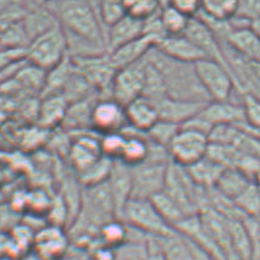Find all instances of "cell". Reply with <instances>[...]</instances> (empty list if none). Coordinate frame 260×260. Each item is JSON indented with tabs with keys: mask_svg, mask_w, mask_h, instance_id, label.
<instances>
[{
	"mask_svg": "<svg viewBox=\"0 0 260 260\" xmlns=\"http://www.w3.org/2000/svg\"><path fill=\"white\" fill-rule=\"evenodd\" d=\"M72 60L77 70L89 81L96 92L109 93V95L111 96V87L117 70L111 63L109 53L101 55L72 57Z\"/></svg>",
	"mask_w": 260,
	"mask_h": 260,
	"instance_id": "8",
	"label": "cell"
},
{
	"mask_svg": "<svg viewBox=\"0 0 260 260\" xmlns=\"http://www.w3.org/2000/svg\"><path fill=\"white\" fill-rule=\"evenodd\" d=\"M127 125L125 107L114 98H99L92 111V128L104 135L121 131Z\"/></svg>",
	"mask_w": 260,
	"mask_h": 260,
	"instance_id": "9",
	"label": "cell"
},
{
	"mask_svg": "<svg viewBox=\"0 0 260 260\" xmlns=\"http://www.w3.org/2000/svg\"><path fill=\"white\" fill-rule=\"evenodd\" d=\"M114 160L108 158V156H102L98 161L90 165L88 169L77 174L78 182L82 183L84 187L94 186L105 182L108 180L109 174H110L111 166H113Z\"/></svg>",
	"mask_w": 260,
	"mask_h": 260,
	"instance_id": "31",
	"label": "cell"
},
{
	"mask_svg": "<svg viewBox=\"0 0 260 260\" xmlns=\"http://www.w3.org/2000/svg\"><path fill=\"white\" fill-rule=\"evenodd\" d=\"M69 248L70 241L61 226H44L35 236L33 252L47 260H61Z\"/></svg>",
	"mask_w": 260,
	"mask_h": 260,
	"instance_id": "11",
	"label": "cell"
},
{
	"mask_svg": "<svg viewBox=\"0 0 260 260\" xmlns=\"http://www.w3.org/2000/svg\"><path fill=\"white\" fill-rule=\"evenodd\" d=\"M68 55V38L60 25L33 39L26 49V59L44 71L53 69Z\"/></svg>",
	"mask_w": 260,
	"mask_h": 260,
	"instance_id": "2",
	"label": "cell"
},
{
	"mask_svg": "<svg viewBox=\"0 0 260 260\" xmlns=\"http://www.w3.org/2000/svg\"><path fill=\"white\" fill-rule=\"evenodd\" d=\"M143 20L125 15L122 19L116 21L114 25L109 26L107 28V35H105L109 53L121 47V45L143 36Z\"/></svg>",
	"mask_w": 260,
	"mask_h": 260,
	"instance_id": "17",
	"label": "cell"
},
{
	"mask_svg": "<svg viewBox=\"0 0 260 260\" xmlns=\"http://www.w3.org/2000/svg\"><path fill=\"white\" fill-rule=\"evenodd\" d=\"M211 127L217 125H243L246 122L242 104L230 101H210L198 114Z\"/></svg>",
	"mask_w": 260,
	"mask_h": 260,
	"instance_id": "15",
	"label": "cell"
},
{
	"mask_svg": "<svg viewBox=\"0 0 260 260\" xmlns=\"http://www.w3.org/2000/svg\"><path fill=\"white\" fill-rule=\"evenodd\" d=\"M70 103L61 93L43 95L38 108V123L42 128H54L62 125Z\"/></svg>",
	"mask_w": 260,
	"mask_h": 260,
	"instance_id": "21",
	"label": "cell"
},
{
	"mask_svg": "<svg viewBox=\"0 0 260 260\" xmlns=\"http://www.w3.org/2000/svg\"><path fill=\"white\" fill-rule=\"evenodd\" d=\"M44 7L65 32L107 47L105 28L98 11L88 0H48Z\"/></svg>",
	"mask_w": 260,
	"mask_h": 260,
	"instance_id": "1",
	"label": "cell"
},
{
	"mask_svg": "<svg viewBox=\"0 0 260 260\" xmlns=\"http://www.w3.org/2000/svg\"><path fill=\"white\" fill-rule=\"evenodd\" d=\"M152 102L155 104L160 120L170 121L178 125H182L186 121L201 113L202 109L208 103L184 101V99H177L168 94Z\"/></svg>",
	"mask_w": 260,
	"mask_h": 260,
	"instance_id": "14",
	"label": "cell"
},
{
	"mask_svg": "<svg viewBox=\"0 0 260 260\" xmlns=\"http://www.w3.org/2000/svg\"><path fill=\"white\" fill-rule=\"evenodd\" d=\"M98 14L105 28V35L109 26L114 25L116 21L127 15L123 0H99Z\"/></svg>",
	"mask_w": 260,
	"mask_h": 260,
	"instance_id": "34",
	"label": "cell"
},
{
	"mask_svg": "<svg viewBox=\"0 0 260 260\" xmlns=\"http://www.w3.org/2000/svg\"><path fill=\"white\" fill-rule=\"evenodd\" d=\"M22 260H47V259H44L43 256H41L39 254L33 252L32 254H27V255Z\"/></svg>",
	"mask_w": 260,
	"mask_h": 260,
	"instance_id": "42",
	"label": "cell"
},
{
	"mask_svg": "<svg viewBox=\"0 0 260 260\" xmlns=\"http://www.w3.org/2000/svg\"><path fill=\"white\" fill-rule=\"evenodd\" d=\"M150 201L153 202L155 208L161 214V216L168 221L172 228H176V226L182 221L183 219H186L187 215L186 213L182 210V208L178 205L176 202L172 199L165 190H161L158 194H155L154 197L150 198Z\"/></svg>",
	"mask_w": 260,
	"mask_h": 260,
	"instance_id": "27",
	"label": "cell"
},
{
	"mask_svg": "<svg viewBox=\"0 0 260 260\" xmlns=\"http://www.w3.org/2000/svg\"><path fill=\"white\" fill-rule=\"evenodd\" d=\"M107 182L114 199L116 217L121 219L123 208L132 198V166L122 160H114Z\"/></svg>",
	"mask_w": 260,
	"mask_h": 260,
	"instance_id": "13",
	"label": "cell"
},
{
	"mask_svg": "<svg viewBox=\"0 0 260 260\" xmlns=\"http://www.w3.org/2000/svg\"><path fill=\"white\" fill-rule=\"evenodd\" d=\"M123 5L127 15L144 21L161 9V0H123Z\"/></svg>",
	"mask_w": 260,
	"mask_h": 260,
	"instance_id": "35",
	"label": "cell"
},
{
	"mask_svg": "<svg viewBox=\"0 0 260 260\" xmlns=\"http://www.w3.org/2000/svg\"><path fill=\"white\" fill-rule=\"evenodd\" d=\"M78 135L70 143L69 148V158L71 165L76 170L77 174L88 169L102 158L101 138H95L94 136L84 134V131H77Z\"/></svg>",
	"mask_w": 260,
	"mask_h": 260,
	"instance_id": "12",
	"label": "cell"
},
{
	"mask_svg": "<svg viewBox=\"0 0 260 260\" xmlns=\"http://www.w3.org/2000/svg\"><path fill=\"white\" fill-rule=\"evenodd\" d=\"M181 125L175 122H170L166 120H158L154 123L153 127H150L147 131L148 138L154 143L160 144V146L168 148L174 140L175 136L180 131Z\"/></svg>",
	"mask_w": 260,
	"mask_h": 260,
	"instance_id": "33",
	"label": "cell"
},
{
	"mask_svg": "<svg viewBox=\"0 0 260 260\" xmlns=\"http://www.w3.org/2000/svg\"><path fill=\"white\" fill-rule=\"evenodd\" d=\"M209 136L194 128L181 126L169 146L171 161L184 168L194 164L207 155L209 147Z\"/></svg>",
	"mask_w": 260,
	"mask_h": 260,
	"instance_id": "5",
	"label": "cell"
},
{
	"mask_svg": "<svg viewBox=\"0 0 260 260\" xmlns=\"http://www.w3.org/2000/svg\"><path fill=\"white\" fill-rule=\"evenodd\" d=\"M214 260H217V259H214Z\"/></svg>",
	"mask_w": 260,
	"mask_h": 260,
	"instance_id": "47",
	"label": "cell"
},
{
	"mask_svg": "<svg viewBox=\"0 0 260 260\" xmlns=\"http://www.w3.org/2000/svg\"><path fill=\"white\" fill-rule=\"evenodd\" d=\"M155 48L164 55L182 62L194 63L207 57L186 35L166 36Z\"/></svg>",
	"mask_w": 260,
	"mask_h": 260,
	"instance_id": "16",
	"label": "cell"
},
{
	"mask_svg": "<svg viewBox=\"0 0 260 260\" xmlns=\"http://www.w3.org/2000/svg\"><path fill=\"white\" fill-rule=\"evenodd\" d=\"M170 161L147 159L132 166V198L150 199L164 190Z\"/></svg>",
	"mask_w": 260,
	"mask_h": 260,
	"instance_id": "6",
	"label": "cell"
},
{
	"mask_svg": "<svg viewBox=\"0 0 260 260\" xmlns=\"http://www.w3.org/2000/svg\"><path fill=\"white\" fill-rule=\"evenodd\" d=\"M240 0H202L199 14L219 21H230L237 15Z\"/></svg>",
	"mask_w": 260,
	"mask_h": 260,
	"instance_id": "26",
	"label": "cell"
},
{
	"mask_svg": "<svg viewBox=\"0 0 260 260\" xmlns=\"http://www.w3.org/2000/svg\"><path fill=\"white\" fill-rule=\"evenodd\" d=\"M22 21L0 31V49L26 50L28 48L31 39L27 35Z\"/></svg>",
	"mask_w": 260,
	"mask_h": 260,
	"instance_id": "29",
	"label": "cell"
},
{
	"mask_svg": "<svg viewBox=\"0 0 260 260\" xmlns=\"http://www.w3.org/2000/svg\"><path fill=\"white\" fill-rule=\"evenodd\" d=\"M121 220L147 236L162 237L176 232V230L161 216L150 199H129L123 208Z\"/></svg>",
	"mask_w": 260,
	"mask_h": 260,
	"instance_id": "3",
	"label": "cell"
},
{
	"mask_svg": "<svg viewBox=\"0 0 260 260\" xmlns=\"http://www.w3.org/2000/svg\"><path fill=\"white\" fill-rule=\"evenodd\" d=\"M183 35H186L193 43L197 45L199 49L203 51L205 56L222 63V65H225L226 68L231 70L230 63L225 56V53H223L221 41L214 35V32L208 27L204 21H202L197 16L192 17Z\"/></svg>",
	"mask_w": 260,
	"mask_h": 260,
	"instance_id": "10",
	"label": "cell"
},
{
	"mask_svg": "<svg viewBox=\"0 0 260 260\" xmlns=\"http://www.w3.org/2000/svg\"><path fill=\"white\" fill-rule=\"evenodd\" d=\"M13 3H15V0H0V14H2L4 10H7Z\"/></svg>",
	"mask_w": 260,
	"mask_h": 260,
	"instance_id": "41",
	"label": "cell"
},
{
	"mask_svg": "<svg viewBox=\"0 0 260 260\" xmlns=\"http://www.w3.org/2000/svg\"><path fill=\"white\" fill-rule=\"evenodd\" d=\"M160 19H161L162 26H164L168 36H178L186 32L187 26L192 17H188L171 5L164 4L160 9Z\"/></svg>",
	"mask_w": 260,
	"mask_h": 260,
	"instance_id": "30",
	"label": "cell"
},
{
	"mask_svg": "<svg viewBox=\"0 0 260 260\" xmlns=\"http://www.w3.org/2000/svg\"><path fill=\"white\" fill-rule=\"evenodd\" d=\"M186 169L188 171L189 176L192 177V180L199 187L204 189H209L216 186L217 181H219L220 176H221L226 168L205 155L203 159L187 166Z\"/></svg>",
	"mask_w": 260,
	"mask_h": 260,
	"instance_id": "23",
	"label": "cell"
},
{
	"mask_svg": "<svg viewBox=\"0 0 260 260\" xmlns=\"http://www.w3.org/2000/svg\"><path fill=\"white\" fill-rule=\"evenodd\" d=\"M26 56V50L0 49V74L15 60Z\"/></svg>",
	"mask_w": 260,
	"mask_h": 260,
	"instance_id": "40",
	"label": "cell"
},
{
	"mask_svg": "<svg viewBox=\"0 0 260 260\" xmlns=\"http://www.w3.org/2000/svg\"><path fill=\"white\" fill-rule=\"evenodd\" d=\"M237 16L243 17L250 23L254 20L260 19V0H240Z\"/></svg>",
	"mask_w": 260,
	"mask_h": 260,
	"instance_id": "39",
	"label": "cell"
},
{
	"mask_svg": "<svg viewBox=\"0 0 260 260\" xmlns=\"http://www.w3.org/2000/svg\"><path fill=\"white\" fill-rule=\"evenodd\" d=\"M22 23L27 35H28L29 39H31V42L35 38H37L38 36H41L42 33L47 32L48 29L59 25L55 16L44 5H42V7L27 8V13Z\"/></svg>",
	"mask_w": 260,
	"mask_h": 260,
	"instance_id": "24",
	"label": "cell"
},
{
	"mask_svg": "<svg viewBox=\"0 0 260 260\" xmlns=\"http://www.w3.org/2000/svg\"><path fill=\"white\" fill-rule=\"evenodd\" d=\"M242 107L244 111V126L260 129V96L250 92L242 93Z\"/></svg>",
	"mask_w": 260,
	"mask_h": 260,
	"instance_id": "36",
	"label": "cell"
},
{
	"mask_svg": "<svg viewBox=\"0 0 260 260\" xmlns=\"http://www.w3.org/2000/svg\"><path fill=\"white\" fill-rule=\"evenodd\" d=\"M147 63L148 59L146 56L132 65L119 69L113 81L111 98L126 107L128 103L143 94Z\"/></svg>",
	"mask_w": 260,
	"mask_h": 260,
	"instance_id": "7",
	"label": "cell"
},
{
	"mask_svg": "<svg viewBox=\"0 0 260 260\" xmlns=\"http://www.w3.org/2000/svg\"><path fill=\"white\" fill-rule=\"evenodd\" d=\"M250 27H252L254 31H255L260 36V19H256V20L252 21V23H250Z\"/></svg>",
	"mask_w": 260,
	"mask_h": 260,
	"instance_id": "43",
	"label": "cell"
},
{
	"mask_svg": "<svg viewBox=\"0 0 260 260\" xmlns=\"http://www.w3.org/2000/svg\"><path fill=\"white\" fill-rule=\"evenodd\" d=\"M155 47V43L147 36H141L140 38L134 39L128 43L121 45L109 53L111 63L116 70L132 65L140 61L148 55L150 50Z\"/></svg>",
	"mask_w": 260,
	"mask_h": 260,
	"instance_id": "18",
	"label": "cell"
},
{
	"mask_svg": "<svg viewBox=\"0 0 260 260\" xmlns=\"http://www.w3.org/2000/svg\"><path fill=\"white\" fill-rule=\"evenodd\" d=\"M240 260H242V259H240Z\"/></svg>",
	"mask_w": 260,
	"mask_h": 260,
	"instance_id": "48",
	"label": "cell"
},
{
	"mask_svg": "<svg viewBox=\"0 0 260 260\" xmlns=\"http://www.w3.org/2000/svg\"><path fill=\"white\" fill-rule=\"evenodd\" d=\"M127 125L147 132L159 120L155 104L147 96H138L125 107Z\"/></svg>",
	"mask_w": 260,
	"mask_h": 260,
	"instance_id": "19",
	"label": "cell"
},
{
	"mask_svg": "<svg viewBox=\"0 0 260 260\" xmlns=\"http://www.w3.org/2000/svg\"><path fill=\"white\" fill-rule=\"evenodd\" d=\"M15 2H17V3H21V4H23V2H25V0H15Z\"/></svg>",
	"mask_w": 260,
	"mask_h": 260,
	"instance_id": "45",
	"label": "cell"
},
{
	"mask_svg": "<svg viewBox=\"0 0 260 260\" xmlns=\"http://www.w3.org/2000/svg\"><path fill=\"white\" fill-rule=\"evenodd\" d=\"M234 202L247 217L260 216V189L255 181H253Z\"/></svg>",
	"mask_w": 260,
	"mask_h": 260,
	"instance_id": "32",
	"label": "cell"
},
{
	"mask_svg": "<svg viewBox=\"0 0 260 260\" xmlns=\"http://www.w3.org/2000/svg\"><path fill=\"white\" fill-rule=\"evenodd\" d=\"M127 237H128L127 223L117 217L109 220L99 229V240L103 244L110 248H117L123 244L127 241Z\"/></svg>",
	"mask_w": 260,
	"mask_h": 260,
	"instance_id": "28",
	"label": "cell"
},
{
	"mask_svg": "<svg viewBox=\"0 0 260 260\" xmlns=\"http://www.w3.org/2000/svg\"><path fill=\"white\" fill-rule=\"evenodd\" d=\"M125 143L126 136L122 131L109 132V134L102 135L101 148L103 155L108 156V158L113 160L120 159Z\"/></svg>",
	"mask_w": 260,
	"mask_h": 260,
	"instance_id": "37",
	"label": "cell"
},
{
	"mask_svg": "<svg viewBox=\"0 0 260 260\" xmlns=\"http://www.w3.org/2000/svg\"><path fill=\"white\" fill-rule=\"evenodd\" d=\"M164 4L171 5L188 17H196L202 9V0H166Z\"/></svg>",
	"mask_w": 260,
	"mask_h": 260,
	"instance_id": "38",
	"label": "cell"
},
{
	"mask_svg": "<svg viewBox=\"0 0 260 260\" xmlns=\"http://www.w3.org/2000/svg\"><path fill=\"white\" fill-rule=\"evenodd\" d=\"M253 178L236 168H226L217 181L215 188L223 196L235 201L253 182Z\"/></svg>",
	"mask_w": 260,
	"mask_h": 260,
	"instance_id": "25",
	"label": "cell"
},
{
	"mask_svg": "<svg viewBox=\"0 0 260 260\" xmlns=\"http://www.w3.org/2000/svg\"><path fill=\"white\" fill-rule=\"evenodd\" d=\"M194 70L210 101H230L236 87V80L229 68L209 57H204L194 62Z\"/></svg>",
	"mask_w": 260,
	"mask_h": 260,
	"instance_id": "4",
	"label": "cell"
},
{
	"mask_svg": "<svg viewBox=\"0 0 260 260\" xmlns=\"http://www.w3.org/2000/svg\"><path fill=\"white\" fill-rule=\"evenodd\" d=\"M223 42L244 59L260 62V36L250 25L234 28Z\"/></svg>",
	"mask_w": 260,
	"mask_h": 260,
	"instance_id": "20",
	"label": "cell"
},
{
	"mask_svg": "<svg viewBox=\"0 0 260 260\" xmlns=\"http://www.w3.org/2000/svg\"><path fill=\"white\" fill-rule=\"evenodd\" d=\"M96 101L98 99H94V95H92L83 101L71 103L66 111L62 125L74 132L92 128V111Z\"/></svg>",
	"mask_w": 260,
	"mask_h": 260,
	"instance_id": "22",
	"label": "cell"
},
{
	"mask_svg": "<svg viewBox=\"0 0 260 260\" xmlns=\"http://www.w3.org/2000/svg\"><path fill=\"white\" fill-rule=\"evenodd\" d=\"M129 260H143V259H140V258H135V259H129Z\"/></svg>",
	"mask_w": 260,
	"mask_h": 260,
	"instance_id": "46",
	"label": "cell"
},
{
	"mask_svg": "<svg viewBox=\"0 0 260 260\" xmlns=\"http://www.w3.org/2000/svg\"><path fill=\"white\" fill-rule=\"evenodd\" d=\"M254 181H255V183L258 184V187H259V189H260V169H259V171L256 172L255 177H254Z\"/></svg>",
	"mask_w": 260,
	"mask_h": 260,
	"instance_id": "44",
	"label": "cell"
}]
</instances>
